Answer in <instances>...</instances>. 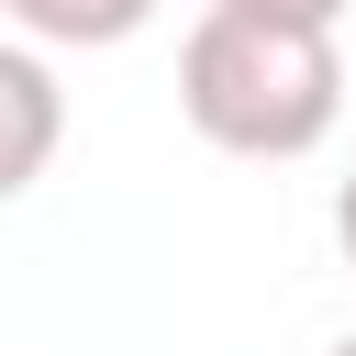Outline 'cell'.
<instances>
[{
	"label": "cell",
	"mask_w": 356,
	"mask_h": 356,
	"mask_svg": "<svg viewBox=\"0 0 356 356\" xmlns=\"http://www.w3.org/2000/svg\"><path fill=\"white\" fill-rule=\"evenodd\" d=\"M178 111H189L200 145L278 167V156H312L345 122V56H334V33L200 11L189 44H178Z\"/></svg>",
	"instance_id": "obj_1"
},
{
	"label": "cell",
	"mask_w": 356,
	"mask_h": 356,
	"mask_svg": "<svg viewBox=\"0 0 356 356\" xmlns=\"http://www.w3.org/2000/svg\"><path fill=\"white\" fill-rule=\"evenodd\" d=\"M67 145V89L33 44H0V200H22Z\"/></svg>",
	"instance_id": "obj_2"
},
{
	"label": "cell",
	"mask_w": 356,
	"mask_h": 356,
	"mask_svg": "<svg viewBox=\"0 0 356 356\" xmlns=\"http://www.w3.org/2000/svg\"><path fill=\"white\" fill-rule=\"evenodd\" d=\"M33 44H134L156 22V0H0Z\"/></svg>",
	"instance_id": "obj_3"
},
{
	"label": "cell",
	"mask_w": 356,
	"mask_h": 356,
	"mask_svg": "<svg viewBox=\"0 0 356 356\" xmlns=\"http://www.w3.org/2000/svg\"><path fill=\"white\" fill-rule=\"evenodd\" d=\"M200 11H245V22H289V33H334L345 0H200Z\"/></svg>",
	"instance_id": "obj_4"
},
{
	"label": "cell",
	"mask_w": 356,
	"mask_h": 356,
	"mask_svg": "<svg viewBox=\"0 0 356 356\" xmlns=\"http://www.w3.org/2000/svg\"><path fill=\"white\" fill-rule=\"evenodd\" d=\"M334 245H345V267H356V178L334 189Z\"/></svg>",
	"instance_id": "obj_5"
},
{
	"label": "cell",
	"mask_w": 356,
	"mask_h": 356,
	"mask_svg": "<svg viewBox=\"0 0 356 356\" xmlns=\"http://www.w3.org/2000/svg\"><path fill=\"white\" fill-rule=\"evenodd\" d=\"M334 356H356V334H345V345H334Z\"/></svg>",
	"instance_id": "obj_6"
}]
</instances>
